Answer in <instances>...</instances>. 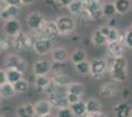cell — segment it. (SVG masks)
I'll return each instance as SVG.
<instances>
[{"mask_svg":"<svg viewBox=\"0 0 132 117\" xmlns=\"http://www.w3.org/2000/svg\"><path fill=\"white\" fill-rule=\"evenodd\" d=\"M0 104H1V97H0Z\"/></svg>","mask_w":132,"mask_h":117,"instance_id":"obj_49","label":"cell"},{"mask_svg":"<svg viewBox=\"0 0 132 117\" xmlns=\"http://www.w3.org/2000/svg\"><path fill=\"white\" fill-rule=\"evenodd\" d=\"M84 9V3L82 0H73L70 3V6L68 7V10L70 11L71 14H79L83 11Z\"/></svg>","mask_w":132,"mask_h":117,"instance_id":"obj_30","label":"cell"},{"mask_svg":"<svg viewBox=\"0 0 132 117\" xmlns=\"http://www.w3.org/2000/svg\"><path fill=\"white\" fill-rule=\"evenodd\" d=\"M91 41H92V43L96 46L107 45V39H105V36L102 34L100 31H99V29L93 32L92 38H91Z\"/></svg>","mask_w":132,"mask_h":117,"instance_id":"obj_29","label":"cell"},{"mask_svg":"<svg viewBox=\"0 0 132 117\" xmlns=\"http://www.w3.org/2000/svg\"><path fill=\"white\" fill-rule=\"evenodd\" d=\"M107 49L112 55V57H120L123 56L124 50H126V43H124L123 35H121L120 38L114 42L107 43Z\"/></svg>","mask_w":132,"mask_h":117,"instance_id":"obj_8","label":"cell"},{"mask_svg":"<svg viewBox=\"0 0 132 117\" xmlns=\"http://www.w3.org/2000/svg\"><path fill=\"white\" fill-rule=\"evenodd\" d=\"M21 11L20 7L17 6H6L3 8L1 14H0V19H2L3 21H9L12 19H17V17L19 16V13Z\"/></svg>","mask_w":132,"mask_h":117,"instance_id":"obj_14","label":"cell"},{"mask_svg":"<svg viewBox=\"0 0 132 117\" xmlns=\"http://www.w3.org/2000/svg\"><path fill=\"white\" fill-rule=\"evenodd\" d=\"M6 7V5H5V2L2 1V0H0V14H1V12H2V10H3V8Z\"/></svg>","mask_w":132,"mask_h":117,"instance_id":"obj_45","label":"cell"},{"mask_svg":"<svg viewBox=\"0 0 132 117\" xmlns=\"http://www.w3.org/2000/svg\"><path fill=\"white\" fill-rule=\"evenodd\" d=\"M110 76L116 82H124L128 76V62L124 56L113 57L109 67Z\"/></svg>","mask_w":132,"mask_h":117,"instance_id":"obj_1","label":"cell"},{"mask_svg":"<svg viewBox=\"0 0 132 117\" xmlns=\"http://www.w3.org/2000/svg\"><path fill=\"white\" fill-rule=\"evenodd\" d=\"M113 5H114L117 13H119V14H126L132 8L131 0H114Z\"/></svg>","mask_w":132,"mask_h":117,"instance_id":"obj_18","label":"cell"},{"mask_svg":"<svg viewBox=\"0 0 132 117\" xmlns=\"http://www.w3.org/2000/svg\"><path fill=\"white\" fill-rule=\"evenodd\" d=\"M94 0H82V2L84 3V5H89V3H91V2H93Z\"/></svg>","mask_w":132,"mask_h":117,"instance_id":"obj_46","label":"cell"},{"mask_svg":"<svg viewBox=\"0 0 132 117\" xmlns=\"http://www.w3.org/2000/svg\"><path fill=\"white\" fill-rule=\"evenodd\" d=\"M65 87H67V93L77 95V96H80V97L84 94V85L81 83H77V82L68 83Z\"/></svg>","mask_w":132,"mask_h":117,"instance_id":"obj_21","label":"cell"},{"mask_svg":"<svg viewBox=\"0 0 132 117\" xmlns=\"http://www.w3.org/2000/svg\"><path fill=\"white\" fill-rule=\"evenodd\" d=\"M32 39H34V36H31V35H29L28 33H24V32L21 31L19 34L13 36V41H12L13 49L16 51H23V50H26L29 45H31V44H34L35 43V41Z\"/></svg>","mask_w":132,"mask_h":117,"instance_id":"obj_6","label":"cell"},{"mask_svg":"<svg viewBox=\"0 0 132 117\" xmlns=\"http://www.w3.org/2000/svg\"><path fill=\"white\" fill-rule=\"evenodd\" d=\"M7 82V76H6V71L0 70V86Z\"/></svg>","mask_w":132,"mask_h":117,"instance_id":"obj_39","label":"cell"},{"mask_svg":"<svg viewBox=\"0 0 132 117\" xmlns=\"http://www.w3.org/2000/svg\"><path fill=\"white\" fill-rule=\"evenodd\" d=\"M102 0H94L93 2L89 3V5H84L83 11L86 12L88 16L91 18H98L101 16V8H102Z\"/></svg>","mask_w":132,"mask_h":117,"instance_id":"obj_12","label":"cell"},{"mask_svg":"<svg viewBox=\"0 0 132 117\" xmlns=\"http://www.w3.org/2000/svg\"><path fill=\"white\" fill-rule=\"evenodd\" d=\"M50 81H51V80L47 75L36 76V80H35V87H36V90L40 91V92H43L46 87L48 86V84L50 83Z\"/></svg>","mask_w":132,"mask_h":117,"instance_id":"obj_25","label":"cell"},{"mask_svg":"<svg viewBox=\"0 0 132 117\" xmlns=\"http://www.w3.org/2000/svg\"><path fill=\"white\" fill-rule=\"evenodd\" d=\"M91 117H108V116L103 112H98V113H94V114H91Z\"/></svg>","mask_w":132,"mask_h":117,"instance_id":"obj_42","label":"cell"},{"mask_svg":"<svg viewBox=\"0 0 132 117\" xmlns=\"http://www.w3.org/2000/svg\"><path fill=\"white\" fill-rule=\"evenodd\" d=\"M34 107H35L36 116H38V117L50 114L51 109H52V106L50 105L48 100H40V101H38L34 105Z\"/></svg>","mask_w":132,"mask_h":117,"instance_id":"obj_16","label":"cell"},{"mask_svg":"<svg viewBox=\"0 0 132 117\" xmlns=\"http://www.w3.org/2000/svg\"><path fill=\"white\" fill-rule=\"evenodd\" d=\"M54 23H56L57 27L58 34L60 35H69L73 33V31L76 30V21L70 16L58 17L54 21Z\"/></svg>","mask_w":132,"mask_h":117,"instance_id":"obj_2","label":"cell"},{"mask_svg":"<svg viewBox=\"0 0 132 117\" xmlns=\"http://www.w3.org/2000/svg\"><path fill=\"white\" fill-rule=\"evenodd\" d=\"M35 0H21V3L22 5H26V6H28V5H31V3H34Z\"/></svg>","mask_w":132,"mask_h":117,"instance_id":"obj_44","label":"cell"},{"mask_svg":"<svg viewBox=\"0 0 132 117\" xmlns=\"http://www.w3.org/2000/svg\"><path fill=\"white\" fill-rule=\"evenodd\" d=\"M69 108L71 109V112L75 117H83L87 114L86 102H83V101H79V102H77V103L70 105Z\"/></svg>","mask_w":132,"mask_h":117,"instance_id":"obj_20","label":"cell"},{"mask_svg":"<svg viewBox=\"0 0 132 117\" xmlns=\"http://www.w3.org/2000/svg\"><path fill=\"white\" fill-rule=\"evenodd\" d=\"M110 29L111 28H110L109 25H102V27H100V29H99V31H100L104 36H107L110 32Z\"/></svg>","mask_w":132,"mask_h":117,"instance_id":"obj_38","label":"cell"},{"mask_svg":"<svg viewBox=\"0 0 132 117\" xmlns=\"http://www.w3.org/2000/svg\"><path fill=\"white\" fill-rule=\"evenodd\" d=\"M16 95V91H14V87H13V84L9 83V82H6L5 84H2L0 86V97H3V98H9V97H12Z\"/></svg>","mask_w":132,"mask_h":117,"instance_id":"obj_23","label":"cell"},{"mask_svg":"<svg viewBox=\"0 0 132 117\" xmlns=\"http://www.w3.org/2000/svg\"><path fill=\"white\" fill-rule=\"evenodd\" d=\"M0 117H5V116H3V115H0Z\"/></svg>","mask_w":132,"mask_h":117,"instance_id":"obj_50","label":"cell"},{"mask_svg":"<svg viewBox=\"0 0 132 117\" xmlns=\"http://www.w3.org/2000/svg\"><path fill=\"white\" fill-rule=\"evenodd\" d=\"M40 117H53L51 114H48V115H43V116H40Z\"/></svg>","mask_w":132,"mask_h":117,"instance_id":"obj_47","label":"cell"},{"mask_svg":"<svg viewBox=\"0 0 132 117\" xmlns=\"http://www.w3.org/2000/svg\"><path fill=\"white\" fill-rule=\"evenodd\" d=\"M86 109L88 114H94L98 112H102L101 103L96 98H90L86 102Z\"/></svg>","mask_w":132,"mask_h":117,"instance_id":"obj_22","label":"cell"},{"mask_svg":"<svg viewBox=\"0 0 132 117\" xmlns=\"http://www.w3.org/2000/svg\"><path fill=\"white\" fill-rule=\"evenodd\" d=\"M83 117H91V114H88V113H87V114H86V115H84Z\"/></svg>","mask_w":132,"mask_h":117,"instance_id":"obj_48","label":"cell"},{"mask_svg":"<svg viewBox=\"0 0 132 117\" xmlns=\"http://www.w3.org/2000/svg\"><path fill=\"white\" fill-rule=\"evenodd\" d=\"M51 69H52V64L47 60H39L34 64V73L36 76L47 75L48 73H50Z\"/></svg>","mask_w":132,"mask_h":117,"instance_id":"obj_13","label":"cell"},{"mask_svg":"<svg viewBox=\"0 0 132 117\" xmlns=\"http://www.w3.org/2000/svg\"><path fill=\"white\" fill-rule=\"evenodd\" d=\"M3 32L9 36H16L21 32V22L18 19H12L6 21L3 24Z\"/></svg>","mask_w":132,"mask_h":117,"instance_id":"obj_11","label":"cell"},{"mask_svg":"<svg viewBox=\"0 0 132 117\" xmlns=\"http://www.w3.org/2000/svg\"><path fill=\"white\" fill-rule=\"evenodd\" d=\"M56 117H75V116H73L70 108H69V107H64V108L58 109V113H57Z\"/></svg>","mask_w":132,"mask_h":117,"instance_id":"obj_34","label":"cell"},{"mask_svg":"<svg viewBox=\"0 0 132 117\" xmlns=\"http://www.w3.org/2000/svg\"><path fill=\"white\" fill-rule=\"evenodd\" d=\"M65 94H67V100H68L69 105H72V104L77 103V102L81 101V97L80 96H77V95H73L70 93H65Z\"/></svg>","mask_w":132,"mask_h":117,"instance_id":"obj_36","label":"cell"},{"mask_svg":"<svg viewBox=\"0 0 132 117\" xmlns=\"http://www.w3.org/2000/svg\"><path fill=\"white\" fill-rule=\"evenodd\" d=\"M72 1H73V0H58L59 5H60L61 7H65V8H68Z\"/></svg>","mask_w":132,"mask_h":117,"instance_id":"obj_40","label":"cell"},{"mask_svg":"<svg viewBox=\"0 0 132 117\" xmlns=\"http://www.w3.org/2000/svg\"><path fill=\"white\" fill-rule=\"evenodd\" d=\"M116 117H131L132 107L127 103H119L113 107Z\"/></svg>","mask_w":132,"mask_h":117,"instance_id":"obj_17","label":"cell"},{"mask_svg":"<svg viewBox=\"0 0 132 117\" xmlns=\"http://www.w3.org/2000/svg\"><path fill=\"white\" fill-rule=\"evenodd\" d=\"M5 66L7 67V70H17L23 74L24 71L27 70V62L19 55L9 54L5 59Z\"/></svg>","mask_w":132,"mask_h":117,"instance_id":"obj_4","label":"cell"},{"mask_svg":"<svg viewBox=\"0 0 132 117\" xmlns=\"http://www.w3.org/2000/svg\"><path fill=\"white\" fill-rule=\"evenodd\" d=\"M51 57H52V61L54 63H64L69 59V53L64 47L57 46L53 47L51 51Z\"/></svg>","mask_w":132,"mask_h":117,"instance_id":"obj_15","label":"cell"},{"mask_svg":"<svg viewBox=\"0 0 132 117\" xmlns=\"http://www.w3.org/2000/svg\"><path fill=\"white\" fill-rule=\"evenodd\" d=\"M5 2L6 6H17V7H20L21 5V0H2Z\"/></svg>","mask_w":132,"mask_h":117,"instance_id":"obj_37","label":"cell"},{"mask_svg":"<svg viewBox=\"0 0 132 117\" xmlns=\"http://www.w3.org/2000/svg\"><path fill=\"white\" fill-rule=\"evenodd\" d=\"M131 29H132V24H131Z\"/></svg>","mask_w":132,"mask_h":117,"instance_id":"obj_51","label":"cell"},{"mask_svg":"<svg viewBox=\"0 0 132 117\" xmlns=\"http://www.w3.org/2000/svg\"><path fill=\"white\" fill-rule=\"evenodd\" d=\"M108 71V63L104 59H96L90 62V75L96 80H100Z\"/></svg>","mask_w":132,"mask_h":117,"instance_id":"obj_5","label":"cell"},{"mask_svg":"<svg viewBox=\"0 0 132 117\" xmlns=\"http://www.w3.org/2000/svg\"><path fill=\"white\" fill-rule=\"evenodd\" d=\"M70 60L73 64H78L80 62L87 60V53L82 49H76L70 55Z\"/></svg>","mask_w":132,"mask_h":117,"instance_id":"obj_24","label":"cell"},{"mask_svg":"<svg viewBox=\"0 0 132 117\" xmlns=\"http://www.w3.org/2000/svg\"><path fill=\"white\" fill-rule=\"evenodd\" d=\"M124 39V43H126V46L132 49V29L130 28L129 30H127V32L123 35Z\"/></svg>","mask_w":132,"mask_h":117,"instance_id":"obj_35","label":"cell"},{"mask_svg":"<svg viewBox=\"0 0 132 117\" xmlns=\"http://www.w3.org/2000/svg\"><path fill=\"white\" fill-rule=\"evenodd\" d=\"M101 13H102V16L107 17V18H109V19L114 17V14L117 13V11H116V8H114L113 2L103 3V5H102V8H101Z\"/></svg>","mask_w":132,"mask_h":117,"instance_id":"obj_28","label":"cell"},{"mask_svg":"<svg viewBox=\"0 0 132 117\" xmlns=\"http://www.w3.org/2000/svg\"><path fill=\"white\" fill-rule=\"evenodd\" d=\"M36 32H37L36 40L37 39H46V40L53 41V40L57 38V35H59L58 34L54 21H46L45 24L41 27V29Z\"/></svg>","mask_w":132,"mask_h":117,"instance_id":"obj_3","label":"cell"},{"mask_svg":"<svg viewBox=\"0 0 132 117\" xmlns=\"http://www.w3.org/2000/svg\"><path fill=\"white\" fill-rule=\"evenodd\" d=\"M13 87H14V91H16V93H26L27 91L29 90V82L27 80H20V81H18L17 83L13 84Z\"/></svg>","mask_w":132,"mask_h":117,"instance_id":"obj_32","label":"cell"},{"mask_svg":"<svg viewBox=\"0 0 132 117\" xmlns=\"http://www.w3.org/2000/svg\"><path fill=\"white\" fill-rule=\"evenodd\" d=\"M45 22H46L45 17L38 11H32L27 17V25L34 31L40 30L42 25L45 24Z\"/></svg>","mask_w":132,"mask_h":117,"instance_id":"obj_7","label":"cell"},{"mask_svg":"<svg viewBox=\"0 0 132 117\" xmlns=\"http://www.w3.org/2000/svg\"><path fill=\"white\" fill-rule=\"evenodd\" d=\"M34 50L37 54L39 55H46L49 52H51L53 49V41L50 40H46V39H37L35 43L32 44Z\"/></svg>","mask_w":132,"mask_h":117,"instance_id":"obj_9","label":"cell"},{"mask_svg":"<svg viewBox=\"0 0 132 117\" xmlns=\"http://www.w3.org/2000/svg\"><path fill=\"white\" fill-rule=\"evenodd\" d=\"M75 69L80 75H89L90 74V62H88L86 60L83 62H80L78 64H75Z\"/></svg>","mask_w":132,"mask_h":117,"instance_id":"obj_31","label":"cell"},{"mask_svg":"<svg viewBox=\"0 0 132 117\" xmlns=\"http://www.w3.org/2000/svg\"><path fill=\"white\" fill-rule=\"evenodd\" d=\"M117 22H118V21H117V19H116L114 17H113V18H110V19H109V22H108L107 25H109L110 28H116Z\"/></svg>","mask_w":132,"mask_h":117,"instance_id":"obj_41","label":"cell"},{"mask_svg":"<svg viewBox=\"0 0 132 117\" xmlns=\"http://www.w3.org/2000/svg\"><path fill=\"white\" fill-rule=\"evenodd\" d=\"M48 102L52 107H56L58 109L69 107V103L67 100V94H62L59 92H54L52 94L48 95Z\"/></svg>","mask_w":132,"mask_h":117,"instance_id":"obj_10","label":"cell"},{"mask_svg":"<svg viewBox=\"0 0 132 117\" xmlns=\"http://www.w3.org/2000/svg\"><path fill=\"white\" fill-rule=\"evenodd\" d=\"M17 116L18 117H35V107L32 104H22L17 108Z\"/></svg>","mask_w":132,"mask_h":117,"instance_id":"obj_19","label":"cell"},{"mask_svg":"<svg viewBox=\"0 0 132 117\" xmlns=\"http://www.w3.org/2000/svg\"><path fill=\"white\" fill-rule=\"evenodd\" d=\"M120 36H121V34H120V32H119L118 29L111 28V29H110L109 34L105 36V39H107V43H111V42L117 41V40H118Z\"/></svg>","mask_w":132,"mask_h":117,"instance_id":"obj_33","label":"cell"},{"mask_svg":"<svg viewBox=\"0 0 132 117\" xmlns=\"http://www.w3.org/2000/svg\"><path fill=\"white\" fill-rule=\"evenodd\" d=\"M6 76H7V82L11 83V84H14L17 83L18 81L22 80L23 77V74L19 71L17 70H7L6 71Z\"/></svg>","mask_w":132,"mask_h":117,"instance_id":"obj_27","label":"cell"},{"mask_svg":"<svg viewBox=\"0 0 132 117\" xmlns=\"http://www.w3.org/2000/svg\"><path fill=\"white\" fill-rule=\"evenodd\" d=\"M5 49H7V44H6L5 42H2L1 40H0V53H1Z\"/></svg>","mask_w":132,"mask_h":117,"instance_id":"obj_43","label":"cell"},{"mask_svg":"<svg viewBox=\"0 0 132 117\" xmlns=\"http://www.w3.org/2000/svg\"><path fill=\"white\" fill-rule=\"evenodd\" d=\"M99 94L102 97H112L116 94V86L111 83H105L103 85H101Z\"/></svg>","mask_w":132,"mask_h":117,"instance_id":"obj_26","label":"cell"}]
</instances>
